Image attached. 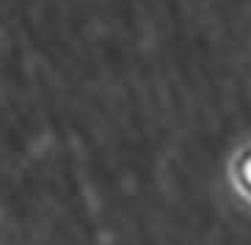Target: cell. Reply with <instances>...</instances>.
Here are the masks:
<instances>
[{
  "label": "cell",
  "instance_id": "1",
  "mask_svg": "<svg viewBox=\"0 0 251 245\" xmlns=\"http://www.w3.org/2000/svg\"><path fill=\"white\" fill-rule=\"evenodd\" d=\"M246 179H249V185H251V160L246 163Z\"/></svg>",
  "mask_w": 251,
  "mask_h": 245
}]
</instances>
